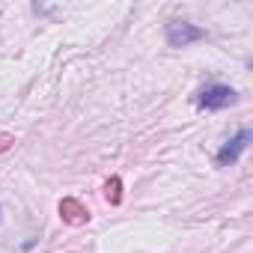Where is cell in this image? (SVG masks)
I'll return each mask as SVG.
<instances>
[{"mask_svg":"<svg viewBox=\"0 0 253 253\" xmlns=\"http://www.w3.org/2000/svg\"><path fill=\"white\" fill-rule=\"evenodd\" d=\"M200 39H206V30L197 27V24H191V21H170L167 24V42H170V48H185V45L200 42Z\"/></svg>","mask_w":253,"mask_h":253,"instance_id":"7a4b0ae2","label":"cell"},{"mask_svg":"<svg viewBox=\"0 0 253 253\" xmlns=\"http://www.w3.org/2000/svg\"><path fill=\"white\" fill-rule=\"evenodd\" d=\"M250 128H241L235 137H229L223 146H220V152H217V164L220 167H229V164H235L238 158H241V152L247 149V143H250Z\"/></svg>","mask_w":253,"mask_h":253,"instance_id":"3957f363","label":"cell"},{"mask_svg":"<svg viewBox=\"0 0 253 253\" xmlns=\"http://www.w3.org/2000/svg\"><path fill=\"white\" fill-rule=\"evenodd\" d=\"M235 101H238V92L232 86H226V84H211L197 95V104L206 107V110H220V107H229Z\"/></svg>","mask_w":253,"mask_h":253,"instance_id":"6da1fadb","label":"cell"}]
</instances>
